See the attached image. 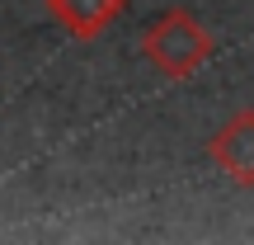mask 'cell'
Returning <instances> with one entry per match:
<instances>
[{
    "label": "cell",
    "mask_w": 254,
    "mask_h": 245,
    "mask_svg": "<svg viewBox=\"0 0 254 245\" xmlns=\"http://www.w3.org/2000/svg\"><path fill=\"white\" fill-rule=\"evenodd\" d=\"M207 156L231 184L254 189V109H236L207 137Z\"/></svg>",
    "instance_id": "2"
},
{
    "label": "cell",
    "mask_w": 254,
    "mask_h": 245,
    "mask_svg": "<svg viewBox=\"0 0 254 245\" xmlns=\"http://www.w3.org/2000/svg\"><path fill=\"white\" fill-rule=\"evenodd\" d=\"M43 5L71 38H85V43H90V38L109 33V28L118 24L127 0H43Z\"/></svg>",
    "instance_id": "3"
},
{
    "label": "cell",
    "mask_w": 254,
    "mask_h": 245,
    "mask_svg": "<svg viewBox=\"0 0 254 245\" xmlns=\"http://www.w3.org/2000/svg\"><path fill=\"white\" fill-rule=\"evenodd\" d=\"M212 52H217V38H212L207 24H202L193 9H184V5L160 9V14L146 24V33H141V57L165 81H189V76H198L202 66L212 62Z\"/></svg>",
    "instance_id": "1"
}]
</instances>
